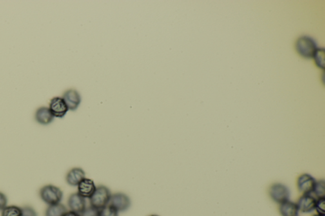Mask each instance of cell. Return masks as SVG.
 <instances>
[{
    "label": "cell",
    "instance_id": "cell-1",
    "mask_svg": "<svg viewBox=\"0 0 325 216\" xmlns=\"http://www.w3.org/2000/svg\"><path fill=\"white\" fill-rule=\"evenodd\" d=\"M111 195L112 194L108 187L104 185L97 186L90 199V206L100 210L109 205Z\"/></svg>",
    "mask_w": 325,
    "mask_h": 216
},
{
    "label": "cell",
    "instance_id": "cell-2",
    "mask_svg": "<svg viewBox=\"0 0 325 216\" xmlns=\"http://www.w3.org/2000/svg\"><path fill=\"white\" fill-rule=\"evenodd\" d=\"M40 196L44 203L51 206L61 203L63 198V192L59 187L48 184L40 190Z\"/></svg>",
    "mask_w": 325,
    "mask_h": 216
},
{
    "label": "cell",
    "instance_id": "cell-3",
    "mask_svg": "<svg viewBox=\"0 0 325 216\" xmlns=\"http://www.w3.org/2000/svg\"><path fill=\"white\" fill-rule=\"evenodd\" d=\"M296 48L300 55L306 58H313L318 50L314 40L307 36L298 39Z\"/></svg>",
    "mask_w": 325,
    "mask_h": 216
},
{
    "label": "cell",
    "instance_id": "cell-4",
    "mask_svg": "<svg viewBox=\"0 0 325 216\" xmlns=\"http://www.w3.org/2000/svg\"><path fill=\"white\" fill-rule=\"evenodd\" d=\"M269 195L273 201L281 204L288 201L290 198V191L287 186L281 183L273 184L269 189Z\"/></svg>",
    "mask_w": 325,
    "mask_h": 216
},
{
    "label": "cell",
    "instance_id": "cell-5",
    "mask_svg": "<svg viewBox=\"0 0 325 216\" xmlns=\"http://www.w3.org/2000/svg\"><path fill=\"white\" fill-rule=\"evenodd\" d=\"M109 205L118 212L127 211L131 206V200L128 195L123 193H117L111 195Z\"/></svg>",
    "mask_w": 325,
    "mask_h": 216
},
{
    "label": "cell",
    "instance_id": "cell-6",
    "mask_svg": "<svg viewBox=\"0 0 325 216\" xmlns=\"http://www.w3.org/2000/svg\"><path fill=\"white\" fill-rule=\"evenodd\" d=\"M316 181L315 178L309 174H303L297 179V188L303 195L311 194L315 188Z\"/></svg>",
    "mask_w": 325,
    "mask_h": 216
},
{
    "label": "cell",
    "instance_id": "cell-7",
    "mask_svg": "<svg viewBox=\"0 0 325 216\" xmlns=\"http://www.w3.org/2000/svg\"><path fill=\"white\" fill-rule=\"evenodd\" d=\"M49 109L53 117L57 118L64 117L69 110L65 102L61 97L53 98L49 104Z\"/></svg>",
    "mask_w": 325,
    "mask_h": 216
},
{
    "label": "cell",
    "instance_id": "cell-8",
    "mask_svg": "<svg viewBox=\"0 0 325 216\" xmlns=\"http://www.w3.org/2000/svg\"><path fill=\"white\" fill-rule=\"evenodd\" d=\"M62 99L65 102L69 110L75 111L77 110L81 103V97L80 93L74 89H70L64 92Z\"/></svg>",
    "mask_w": 325,
    "mask_h": 216
},
{
    "label": "cell",
    "instance_id": "cell-9",
    "mask_svg": "<svg viewBox=\"0 0 325 216\" xmlns=\"http://www.w3.org/2000/svg\"><path fill=\"white\" fill-rule=\"evenodd\" d=\"M78 186V193L84 198L90 199L96 190L94 182L91 179L84 178Z\"/></svg>",
    "mask_w": 325,
    "mask_h": 216
},
{
    "label": "cell",
    "instance_id": "cell-10",
    "mask_svg": "<svg viewBox=\"0 0 325 216\" xmlns=\"http://www.w3.org/2000/svg\"><path fill=\"white\" fill-rule=\"evenodd\" d=\"M68 204L70 211L81 214L86 208V200L78 193H73L69 197Z\"/></svg>",
    "mask_w": 325,
    "mask_h": 216
},
{
    "label": "cell",
    "instance_id": "cell-11",
    "mask_svg": "<svg viewBox=\"0 0 325 216\" xmlns=\"http://www.w3.org/2000/svg\"><path fill=\"white\" fill-rule=\"evenodd\" d=\"M317 199L311 194L303 195L298 200L297 205L300 212L310 213L315 210Z\"/></svg>",
    "mask_w": 325,
    "mask_h": 216
},
{
    "label": "cell",
    "instance_id": "cell-12",
    "mask_svg": "<svg viewBox=\"0 0 325 216\" xmlns=\"http://www.w3.org/2000/svg\"><path fill=\"white\" fill-rule=\"evenodd\" d=\"M85 178V173L81 168L71 169L66 175V182L69 185L77 186L80 182Z\"/></svg>",
    "mask_w": 325,
    "mask_h": 216
},
{
    "label": "cell",
    "instance_id": "cell-13",
    "mask_svg": "<svg viewBox=\"0 0 325 216\" xmlns=\"http://www.w3.org/2000/svg\"><path fill=\"white\" fill-rule=\"evenodd\" d=\"M36 121L42 125H48L54 119V117L51 113L50 109L45 107H42L37 110L35 113Z\"/></svg>",
    "mask_w": 325,
    "mask_h": 216
},
{
    "label": "cell",
    "instance_id": "cell-14",
    "mask_svg": "<svg viewBox=\"0 0 325 216\" xmlns=\"http://www.w3.org/2000/svg\"><path fill=\"white\" fill-rule=\"evenodd\" d=\"M280 213L282 216H298L299 215V209L297 204L291 202L290 200L284 202L280 204Z\"/></svg>",
    "mask_w": 325,
    "mask_h": 216
},
{
    "label": "cell",
    "instance_id": "cell-15",
    "mask_svg": "<svg viewBox=\"0 0 325 216\" xmlns=\"http://www.w3.org/2000/svg\"><path fill=\"white\" fill-rule=\"evenodd\" d=\"M68 212L65 206L61 203L51 205L46 209L45 216H64Z\"/></svg>",
    "mask_w": 325,
    "mask_h": 216
},
{
    "label": "cell",
    "instance_id": "cell-16",
    "mask_svg": "<svg viewBox=\"0 0 325 216\" xmlns=\"http://www.w3.org/2000/svg\"><path fill=\"white\" fill-rule=\"evenodd\" d=\"M1 216H22V208L15 206H6L2 210Z\"/></svg>",
    "mask_w": 325,
    "mask_h": 216
},
{
    "label": "cell",
    "instance_id": "cell-17",
    "mask_svg": "<svg viewBox=\"0 0 325 216\" xmlns=\"http://www.w3.org/2000/svg\"><path fill=\"white\" fill-rule=\"evenodd\" d=\"M318 199L325 197V182L324 180L316 182L313 192Z\"/></svg>",
    "mask_w": 325,
    "mask_h": 216
},
{
    "label": "cell",
    "instance_id": "cell-18",
    "mask_svg": "<svg viewBox=\"0 0 325 216\" xmlns=\"http://www.w3.org/2000/svg\"><path fill=\"white\" fill-rule=\"evenodd\" d=\"M119 213L115 208L110 205H108L99 210V216H119Z\"/></svg>",
    "mask_w": 325,
    "mask_h": 216
},
{
    "label": "cell",
    "instance_id": "cell-19",
    "mask_svg": "<svg viewBox=\"0 0 325 216\" xmlns=\"http://www.w3.org/2000/svg\"><path fill=\"white\" fill-rule=\"evenodd\" d=\"M325 52L324 49H318L316 52L314 59L319 68L324 69Z\"/></svg>",
    "mask_w": 325,
    "mask_h": 216
},
{
    "label": "cell",
    "instance_id": "cell-20",
    "mask_svg": "<svg viewBox=\"0 0 325 216\" xmlns=\"http://www.w3.org/2000/svg\"><path fill=\"white\" fill-rule=\"evenodd\" d=\"M315 210L320 215L325 216V197L320 198L317 200L316 202Z\"/></svg>",
    "mask_w": 325,
    "mask_h": 216
},
{
    "label": "cell",
    "instance_id": "cell-21",
    "mask_svg": "<svg viewBox=\"0 0 325 216\" xmlns=\"http://www.w3.org/2000/svg\"><path fill=\"white\" fill-rule=\"evenodd\" d=\"M80 215V216H99V210L90 206L89 208H86Z\"/></svg>",
    "mask_w": 325,
    "mask_h": 216
},
{
    "label": "cell",
    "instance_id": "cell-22",
    "mask_svg": "<svg viewBox=\"0 0 325 216\" xmlns=\"http://www.w3.org/2000/svg\"><path fill=\"white\" fill-rule=\"evenodd\" d=\"M22 216H38V215L34 209L26 206L22 208Z\"/></svg>",
    "mask_w": 325,
    "mask_h": 216
},
{
    "label": "cell",
    "instance_id": "cell-23",
    "mask_svg": "<svg viewBox=\"0 0 325 216\" xmlns=\"http://www.w3.org/2000/svg\"><path fill=\"white\" fill-rule=\"evenodd\" d=\"M8 200L6 196L2 192H0V211L3 210L7 206Z\"/></svg>",
    "mask_w": 325,
    "mask_h": 216
},
{
    "label": "cell",
    "instance_id": "cell-24",
    "mask_svg": "<svg viewBox=\"0 0 325 216\" xmlns=\"http://www.w3.org/2000/svg\"><path fill=\"white\" fill-rule=\"evenodd\" d=\"M64 216H80V214L73 212V211H68Z\"/></svg>",
    "mask_w": 325,
    "mask_h": 216
},
{
    "label": "cell",
    "instance_id": "cell-25",
    "mask_svg": "<svg viewBox=\"0 0 325 216\" xmlns=\"http://www.w3.org/2000/svg\"><path fill=\"white\" fill-rule=\"evenodd\" d=\"M313 216H322V215H314Z\"/></svg>",
    "mask_w": 325,
    "mask_h": 216
},
{
    "label": "cell",
    "instance_id": "cell-26",
    "mask_svg": "<svg viewBox=\"0 0 325 216\" xmlns=\"http://www.w3.org/2000/svg\"><path fill=\"white\" fill-rule=\"evenodd\" d=\"M150 216H158V215H151Z\"/></svg>",
    "mask_w": 325,
    "mask_h": 216
}]
</instances>
